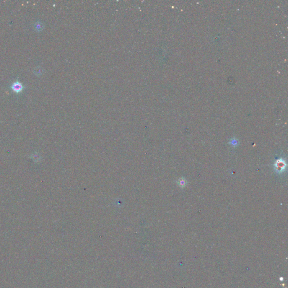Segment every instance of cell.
I'll return each mask as SVG.
<instances>
[{
  "mask_svg": "<svg viewBox=\"0 0 288 288\" xmlns=\"http://www.w3.org/2000/svg\"><path fill=\"white\" fill-rule=\"evenodd\" d=\"M286 166H287V164H286L285 160L280 158V159L276 160L275 161V164H274V169H275V171L277 173L280 174V173L284 172V171L285 169Z\"/></svg>",
  "mask_w": 288,
  "mask_h": 288,
  "instance_id": "obj_1",
  "label": "cell"
},
{
  "mask_svg": "<svg viewBox=\"0 0 288 288\" xmlns=\"http://www.w3.org/2000/svg\"><path fill=\"white\" fill-rule=\"evenodd\" d=\"M10 88L13 92L16 93L17 94H19L22 92L26 88V87L24 86L23 83H21L20 81L17 80L15 82H12Z\"/></svg>",
  "mask_w": 288,
  "mask_h": 288,
  "instance_id": "obj_2",
  "label": "cell"
},
{
  "mask_svg": "<svg viewBox=\"0 0 288 288\" xmlns=\"http://www.w3.org/2000/svg\"><path fill=\"white\" fill-rule=\"evenodd\" d=\"M34 27L35 30L37 31V32H40V31H42V29H43V24L40 22H36L34 23Z\"/></svg>",
  "mask_w": 288,
  "mask_h": 288,
  "instance_id": "obj_3",
  "label": "cell"
},
{
  "mask_svg": "<svg viewBox=\"0 0 288 288\" xmlns=\"http://www.w3.org/2000/svg\"><path fill=\"white\" fill-rule=\"evenodd\" d=\"M187 183V181H186V179L183 178H181V179H179V180H178V184L179 186H180V187H182V188H184V187H185L186 186Z\"/></svg>",
  "mask_w": 288,
  "mask_h": 288,
  "instance_id": "obj_4",
  "label": "cell"
}]
</instances>
